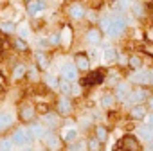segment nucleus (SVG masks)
Returning <instances> with one entry per match:
<instances>
[{"label":"nucleus","mask_w":153,"mask_h":151,"mask_svg":"<svg viewBox=\"0 0 153 151\" xmlns=\"http://www.w3.org/2000/svg\"><path fill=\"white\" fill-rule=\"evenodd\" d=\"M128 54H130V52L119 50V56H117V63H115V67H117V68L124 70V68L128 67Z\"/></svg>","instance_id":"obj_40"},{"label":"nucleus","mask_w":153,"mask_h":151,"mask_svg":"<svg viewBox=\"0 0 153 151\" xmlns=\"http://www.w3.org/2000/svg\"><path fill=\"white\" fill-rule=\"evenodd\" d=\"M92 135L97 140H101L103 144H106L108 138H110V126L106 122H96L94 128H92Z\"/></svg>","instance_id":"obj_28"},{"label":"nucleus","mask_w":153,"mask_h":151,"mask_svg":"<svg viewBox=\"0 0 153 151\" xmlns=\"http://www.w3.org/2000/svg\"><path fill=\"white\" fill-rule=\"evenodd\" d=\"M27 72H29V63H25L24 59L15 61L11 65V68H9V81L11 83L27 81Z\"/></svg>","instance_id":"obj_12"},{"label":"nucleus","mask_w":153,"mask_h":151,"mask_svg":"<svg viewBox=\"0 0 153 151\" xmlns=\"http://www.w3.org/2000/svg\"><path fill=\"white\" fill-rule=\"evenodd\" d=\"M126 79L137 87H149V67H144L137 72H130V76H126Z\"/></svg>","instance_id":"obj_20"},{"label":"nucleus","mask_w":153,"mask_h":151,"mask_svg":"<svg viewBox=\"0 0 153 151\" xmlns=\"http://www.w3.org/2000/svg\"><path fill=\"white\" fill-rule=\"evenodd\" d=\"M47 41H49V50H59V29H54L52 33L47 34Z\"/></svg>","instance_id":"obj_34"},{"label":"nucleus","mask_w":153,"mask_h":151,"mask_svg":"<svg viewBox=\"0 0 153 151\" xmlns=\"http://www.w3.org/2000/svg\"><path fill=\"white\" fill-rule=\"evenodd\" d=\"M135 2V0H117V6L123 9V11H126V9H130V6Z\"/></svg>","instance_id":"obj_43"},{"label":"nucleus","mask_w":153,"mask_h":151,"mask_svg":"<svg viewBox=\"0 0 153 151\" xmlns=\"http://www.w3.org/2000/svg\"><path fill=\"white\" fill-rule=\"evenodd\" d=\"M31 33H33V29H31L29 24H18V27H16V36L24 38V40H29Z\"/></svg>","instance_id":"obj_38"},{"label":"nucleus","mask_w":153,"mask_h":151,"mask_svg":"<svg viewBox=\"0 0 153 151\" xmlns=\"http://www.w3.org/2000/svg\"><path fill=\"white\" fill-rule=\"evenodd\" d=\"M18 151H34V147L33 146H27V147H20Z\"/></svg>","instance_id":"obj_47"},{"label":"nucleus","mask_w":153,"mask_h":151,"mask_svg":"<svg viewBox=\"0 0 153 151\" xmlns=\"http://www.w3.org/2000/svg\"><path fill=\"white\" fill-rule=\"evenodd\" d=\"M63 151H87V140H85V137H79L78 140L65 144Z\"/></svg>","instance_id":"obj_32"},{"label":"nucleus","mask_w":153,"mask_h":151,"mask_svg":"<svg viewBox=\"0 0 153 151\" xmlns=\"http://www.w3.org/2000/svg\"><path fill=\"white\" fill-rule=\"evenodd\" d=\"M85 140H87V151H103L105 149V144L101 140H97L92 133H88L85 137Z\"/></svg>","instance_id":"obj_33"},{"label":"nucleus","mask_w":153,"mask_h":151,"mask_svg":"<svg viewBox=\"0 0 153 151\" xmlns=\"http://www.w3.org/2000/svg\"><path fill=\"white\" fill-rule=\"evenodd\" d=\"M29 130H31V133H33V137H34L36 140H42V138H43V135L47 133V130H49V128H47V126H45L40 119H36L33 124H29Z\"/></svg>","instance_id":"obj_31"},{"label":"nucleus","mask_w":153,"mask_h":151,"mask_svg":"<svg viewBox=\"0 0 153 151\" xmlns=\"http://www.w3.org/2000/svg\"><path fill=\"white\" fill-rule=\"evenodd\" d=\"M131 87H133V85L124 78L121 83H117V85L112 88V92H114V95H115V99H117V103H119L121 106L126 103V97H128V94L131 92Z\"/></svg>","instance_id":"obj_22"},{"label":"nucleus","mask_w":153,"mask_h":151,"mask_svg":"<svg viewBox=\"0 0 153 151\" xmlns=\"http://www.w3.org/2000/svg\"><path fill=\"white\" fill-rule=\"evenodd\" d=\"M144 144L135 133H124L114 146V151H142Z\"/></svg>","instance_id":"obj_8"},{"label":"nucleus","mask_w":153,"mask_h":151,"mask_svg":"<svg viewBox=\"0 0 153 151\" xmlns=\"http://www.w3.org/2000/svg\"><path fill=\"white\" fill-rule=\"evenodd\" d=\"M9 88V74L0 68V94H4Z\"/></svg>","instance_id":"obj_39"},{"label":"nucleus","mask_w":153,"mask_h":151,"mask_svg":"<svg viewBox=\"0 0 153 151\" xmlns=\"http://www.w3.org/2000/svg\"><path fill=\"white\" fill-rule=\"evenodd\" d=\"M99 106H101V110L106 112V113L117 110L119 103H117V99H115V95H114V92H112L110 88H105V90L99 94Z\"/></svg>","instance_id":"obj_18"},{"label":"nucleus","mask_w":153,"mask_h":151,"mask_svg":"<svg viewBox=\"0 0 153 151\" xmlns=\"http://www.w3.org/2000/svg\"><path fill=\"white\" fill-rule=\"evenodd\" d=\"M117 56H119V49H117L115 45H103L101 59L106 63V68H108V67H115V63H117Z\"/></svg>","instance_id":"obj_24"},{"label":"nucleus","mask_w":153,"mask_h":151,"mask_svg":"<svg viewBox=\"0 0 153 151\" xmlns=\"http://www.w3.org/2000/svg\"><path fill=\"white\" fill-rule=\"evenodd\" d=\"M0 104H2V101H0Z\"/></svg>","instance_id":"obj_54"},{"label":"nucleus","mask_w":153,"mask_h":151,"mask_svg":"<svg viewBox=\"0 0 153 151\" xmlns=\"http://www.w3.org/2000/svg\"><path fill=\"white\" fill-rule=\"evenodd\" d=\"M149 2H151V6H153V0H149Z\"/></svg>","instance_id":"obj_53"},{"label":"nucleus","mask_w":153,"mask_h":151,"mask_svg":"<svg viewBox=\"0 0 153 151\" xmlns=\"http://www.w3.org/2000/svg\"><path fill=\"white\" fill-rule=\"evenodd\" d=\"M34 104H36V113H38V117H42V115H45V113H49V112L52 110V103H47V101H36Z\"/></svg>","instance_id":"obj_37"},{"label":"nucleus","mask_w":153,"mask_h":151,"mask_svg":"<svg viewBox=\"0 0 153 151\" xmlns=\"http://www.w3.org/2000/svg\"><path fill=\"white\" fill-rule=\"evenodd\" d=\"M146 65H144V56L139 52V50H133V52H130L128 54V72H137V70H140V68H144Z\"/></svg>","instance_id":"obj_26"},{"label":"nucleus","mask_w":153,"mask_h":151,"mask_svg":"<svg viewBox=\"0 0 153 151\" xmlns=\"http://www.w3.org/2000/svg\"><path fill=\"white\" fill-rule=\"evenodd\" d=\"M9 137H11V140L15 142L16 147H27V146H34L36 144V138L33 137L29 126H22L20 124V126L13 128L11 133H9Z\"/></svg>","instance_id":"obj_7"},{"label":"nucleus","mask_w":153,"mask_h":151,"mask_svg":"<svg viewBox=\"0 0 153 151\" xmlns=\"http://www.w3.org/2000/svg\"><path fill=\"white\" fill-rule=\"evenodd\" d=\"M72 61H74L76 68L79 70V74H87L92 70V59L88 56V50H76L72 54Z\"/></svg>","instance_id":"obj_16"},{"label":"nucleus","mask_w":153,"mask_h":151,"mask_svg":"<svg viewBox=\"0 0 153 151\" xmlns=\"http://www.w3.org/2000/svg\"><path fill=\"white\" fill-rule=\"evenodd\" d=\"M15 115H16L18 124H22V126H29V124H33V122L38 119L36 104H34L33 101H29V99H20V101L16 103Z\"/></svg>","instance_id":"obj_3"},{"label":"nucleus","mask_w":153,"mask_h":151,"mask_svg":"<svg viewBox=\"0 0 153 151\" xmlns=\"http://www.w3.org/2000/svg\"><path fill=\"white\" fill-rule=\"evenodd\" d=\"M153 94V88H149V87H137V85H133L131 87V92L128 94V97H126V103L123 104V106H133V104H140V103H146L148 101V97Z\"/></svg>","instance_id":"obj_10"},{"label":"nucleus","mask_w":153,"mask_h":151,"mask_svg":"<svg viewBox=\"0 0 153 151\" xmlns=\"http://www.w3.org/2000/svg\"><path fill=\"white\" fill-rule=\"evenodd\" d=\"M9 47H11L16 54H22V56L31 54V43H29V40H24V38H20V36L9 38Z\"/></svg>","instance_id":"obj_23"},{"label":"nucleus","mask_w":153,"mask_h":151,"mask_svg":"<svg viewBox=\"0 0 153 151\" xmlns=\"http://www.w3.org/2000/svg\"><path fill=\"white\" fill-rule=\"evenodd\" d=\"M144 43L146 45H153V27L151 25H148L144 29Z\"/></svg>","instance_id":"obj_41"},{"label":"nucleus","mask_w":153,"mask_h":151,"mask_svg":"<svg viewBox=\"0 0 153 151\" xmlns=\"http://www.w3.org/2000/svg\"><path fill=\"white\" fill-rule=\"evenodd\" d=\"M15 142L11 140L9 135H2L0 137V151H15Z\"/></svg>","instance_id":"obj_36"},{"label":"nucleus","mask_w":153,"mask_h":151,"mask_svg":"<svg viewBox=\"0 0 153 151\" xmlns=\"http://www.w3.org/2000/svg\"><path fill=\"white\" fill-rule=\"evenodd\" d=\"M49 130H59L61 128V122H63V119L54 112V110H51L49 113H45V115H42V117H38Z\"/></svg>","instance_id":"obj_27"},{"label":"nucleus","mask_w":153,"mask_h":151,"mask_svg":"<svg viewBox=\"0 0 153 151\" xmlns=\"http://www.w3.org/2000/svg\"><path fill=\"white\" fill-rule=\"evenodd\" d=\"M148 113H149V110H148L146 103H140V104H133V106L128 108L126 119H128V121H133V122H137V124H140V122L146 121Z\"/></svg>","instance_id":"obj_17"},{"label":"nucleus","mask_w":153,"mask_h":151,"mask_svg":"<svg viewBox=\"0 0 153 151\" xmlns=\"http://www.w3.org/2000/svg\"><path fill=\"white\" fill-rule=\"evenodd\" d=\"M149 87L153 88V65L149 67Z\"/></svg>","instance_id":"obj_46"},{"label":"nucleus","mask_w":153,"mask_h":151,"mask_svg":"<svg viewBox=\"0 0 153 151\" xmlns=\"http://www.w3.org/2000/svg\"><path fill=\"white\" fill-rule=\"evenodd\" d=\"M83 40L88 47H101L103 41H105V34L97 27V24L96 25H87V29L83 33Z\"/></svg>","instance_id":"obj_13"},{"label":"nucleus","mask_w":153,"mask_h":151,"mask_svg":"<svg viewBox=\"0 0 153 151\" xmlns=\"http://www.w3.org/2000/svg\"><path fill=\"white\" fill-rule=\"evenodd\" d=\"M58 70H59V72H58L59 78L68 79L70 83H78V81H79V78H81V74H79V70H78V68H76L74 61H61Z\"/></svg>","instance_id":"obj_15"},{"label":"nucleus","mask_w":153,"mask_h":151,"mask_svg":"<svg viewBox=\"0 0 153 151\" xmlns=\"http://www.w3.org/2000/svg\"><path fill=\"white\" fill-rule=\"evenodd\" d=\"M72 85H74V83H70L68 79L59 78V83H58V94H59V95H67V97H70V94H72Z\"/></svg>","instance_id":"obj_35"},{"label":"nucleus","mask_w":153,"mask_h":151,"mask_svg":"<svg viewBox=\"0 0 153 151\" xmlns=\"http://www.w3.org/2000/svg\"><path fill=\"white\" fill-rule=\"evenodd\" d=\"M76 36H78V31H76L74 24L70 22H63L59 25V50L63 54L70 52L76 45Z\"/></svg>","instance_id":"obj_6"},{"label":"nucleus","mask_w":153,"mask_h":151,"mask_svg":"<svg viewBox=\"0 0 153 151\" xmlns=\"http://www.w3.org/2000/svg\"><path fill=\"white\" fill-rule=\"evenodd\" d=\"M7 47H9V38L0 34V56H4V52H6Z\"/></svg>","instance_id":"obj_42"},{"label":"nucleus","mask_w":153,"mask_h":151,"mask_svg":"<svg viewBox=\"0 0 153 151\" xmlns=\"http://www.w3.org/2000/svg\"><path fill=\"white\" fill-rule=\"evenodd\" d=\"M128 13H130L131 18H135V20H139V22H144V20H148V18L151 16L153 6H151L149 0H148V2H144V0H135V2L130 6Z\"/></svg>","instance_id":"obj_9"},{"label":"nucleus","mask_w":153,"mask_h":151,"mask_svg":"<svg viewBox=\"0 0 153 151\" xmlns=\"http://www.w3.org/2000/svg\"><path fill=\"white\" fill-rule=\"evenodd\" d=\"M146 106H148V110H149V112L153 113V94H151V95L148 97V101H146Z\"/></svg>","instance_id":"obj_44"},{"label":"nucleus","mask_w":153,"mask_h":151,"mask_svg":"<svg viewBox=\"0 0 153 151\" xmlns=\"http://www.w3.org/2000/svg\"><path fill=\"white\" fill-rule=\"evenodd\" d=\"M105 79H106V67H97L87 74H81L79 78V85L85 88V90H94V88H99L105 85Z\"/></svg>","instance_id":"obj_5"},{"label":"nucleus","mask_w":153,"mask_h":151,"mask_svg":"<svg viewBox=\"0 0 153 151\" xmlns=\"http://www.w3.org/2000/svg\"><path fill=\"white\" fill-rule=\"evenodd\" d=\"M137 133V137L140 138V142L142 144H149V142H153V126L151 124H146V122H140L139 126H137V130H135Z\"/></svg>","instance_id":"obj_29"},{"label":"nucleus","mask_w":153,"mask_h":151,"mask_svg":"<svg viewBox=\"0 0 153 151\" xmlns=\"http://www.w3.org/2000/svg\"><path fill=\"white\" fill-rule=\"evenodd\" d=\"M52 110L61 117V119H72L76 117V112H78V103L72 97L67 95H56L52 101Z\"/></svg>","instance_id":"obj_4"},{"label":"nucleus","mask_w":153,"mask_h":151,"mask_svg":"<svg viewBox=\"0 0 153 151\" xmlns=\"http://www.w3.org/2000/svg\"><path fill=\"white\" fill-rule=\"evenodd\" d=\"M42 85H43V88L47 90V92H58V83H59V76L58 74H52V72H45V74H42V81H40Z\"/></svg>","instance_id":"obj_25"},{"label":"nucleus","mask_w":153,"mask_h":151,"mask_svg":"<svg viewBox=\"0 0 153 151\" xmlns=\"http://www.w3.org/2000/svg\"><path fill=\"white\" fill-rule=\"evenodd\" d=\"M22 2H24V6H25V4H27V2H31V0H22Z\"/></svg>","instance_id":"obj_50"},{"label":"nucleus","mask_w":153,"mask_h":151,"mask_svg":"<svg viewBox=\"0 0 153 151\" xmlns=\"http://www.w3.org/2000/svg\"><path fill=\"white\" fill-rule=\"evenodd\" d=\"M16 115L11 110H0V135H7V131H11L15 128Z\"/></svg>","instance_id":"obj_21"},{"label":"nucleus","mask_w":153,"mask_h":151,"mask_svg":"<svg viewBox=\"0 0 153 151\" xmlns=\"http://www.w3.org/2000/svg\"><path fill=\"white\" fill-rule=\"evenodd\" d=\"M24 7H25V15L29 18H40L49 9V4L45 0H31V2H27Z\"/></svg>","instance_id":"obj_19"},{"label":"nucleus","mask_w":153,"mask_h":151,"mask_svg":"<svg viewBox=\"0 0 153 151\" xmlns=\"http://www.w3.org/2000/svg\"><path fill=\"white\" fill-rule=\"evenodd\" d=\"M33 63L38 67V70L42 74L45 72H51V67H52V54L49 50H34L33 52Z\"/></svg>","instance_id":"obj_14"},{"label":"nucleus","mask_w":153,"mask_h":151,"mask_svg":"<svg viewBox=\"0 0 153 151\" xmlns=\"http://www.w3.org/2000/svg\"><path fill=\"white\" fill-rule=\"evenodd\" d=\"M67 2H70V0H65V4H67Z\"/></svg>","instance_id":"obj_52"},{"label":"nucleus","mask_w":153,"mask_h":151,"mask_svg":"<svg viewBox=\"0 0 153 151\" xmlns=\"http://www.w3.org/2000/svg\"><path fill=\"white\" fill-rule=\"evenodd\" d=\"M144 122H146V124H151V126H153V113H151V112L148 113V117H146V121H144Z\"/></svg>","instance_id":"obj_45"},{"label":"nucleus","mask_w":153,"mask_h":151,"mask_svg":"<svg viewBox=\"0 0 153 151\" xmlns=\"http://www.w3.org/2000/svg\"><path fill=\"white\" fill-rule=\"evenodd\" d=\"M97 27L103 31L105 38H110V40H121L124 38V34L128 33L130 29V24H128V16L126 13L115 4V9H110L108 13H103L97 20Z\"/></svg>","instance_id":"obj_1"},{"label":"nucleus","mask_w":153,"mask_h":151,"mask_svg":"<svg viewBox=\"0 0 153 151\" xmlns=\"http://www.w3.org/2000/svg\"><path fill=\"white\" fill-rule=\"evenodd\" d=\"M149 25H151V27H153V20H151V22H149Z\"/></svg>","instance_id":"obj_51"},{"label":"nucleus","mask_w":153,"mask_h":151,"mask_svg":"<svg viewBox=\"0 0 153 151\" xmlns=\"http://www.w3.org/2000/svg\"><path fill=\"white\" fill-rule=\"evenodd\" d=\"M34 151H47V149H45V147H43V146H42V144H40V147H36V149H34Z\"/></svg>","instance_id":"obj_48"},{"label":"nucleus","mask_w":153,"mask_h":151,"mask_svg":"<svg viewBox=\"0 0 153 151\" xmlns=\"http://www.w3.org/2000/svg\"><path fill=\"white\" fill-rule=\"evenodd\" d=\"M105 4H110V2H117V0H103Z\"/></svg>","instance_id":"obj_49"},{"label":"nucleus","mask_w":153,"mask_h":151,"mask_svg":"<svg viewBox=\"0 0 153 151\" xmlns=\"http://www.w3.org/2000/svg\"><path fill=\"white\" fill-rule=\"evenodd\" d=\"M16 27H18V22L15 20H0V34L6 38L16 36Z\"/></svg>","instance_id":"obj_30"},{"label":"nucleus","mask_w":153,"mask_h":151,"mask_svg":"<svg viewBox=\"0 0 153 151\" xmlns=\"http://www.w3.org/2000/svg\"><path fill=\"white\" fill-rule=\"evenodd\" d=\"M40 144L47 151H63V146H65L58 130H47V133L43 135V138L40 140Z\"/></svg>","instance_id":"obj_11"},{"label":"nucleus","mask_w":153,"mask_h":151,"mask_svg":"<svg viewBox=\"0 0 153 151\" xmlns=\"http://www.w3.org/2000/svg\"><path fill=\"white\" fill-rule=\"evenodd\" d=\"M87 11H88V6L85 0H70L63 6V13L67 16V20L70 24H79V22H85L87 20Z\"/></svg>","instance_id":"obj_2"}]
</instances>
